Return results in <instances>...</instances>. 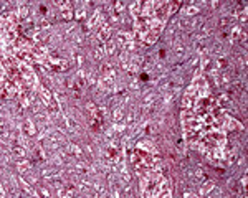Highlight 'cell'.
<instances>
[{
	"label": "cell",
	"mask_w": 248,
	"mask_h": 198,
	"mask_svg": "<svg viewBox=\"0 0 248 198\" xmlns=\"http://www.w3.org/2000/svg\"><path fill=\"white\" fill-rule=\"evenodd\" d=\"M75 195V187L73 185H68L65 188H60V196L61 198H73Z\"/></svg>",
	"instance_id": "1"
},
{
	"label": "cell",
	"mask_w": 248,
	"mask_h": 198,
	"mask_svg": "<svg viewBox=\"0 0 248 198\" xmlns=\"http://www.w3.org/2000/svg\"><path fill=\"white\" fill-rule=\"evenodd\" d=\"M23 127H25V130H28V134H30V136H33V134H35V127H33V124H31L30 121H25V124H23Z\"/></svg>",
	"instance_id": "2"
}]
</instances>
